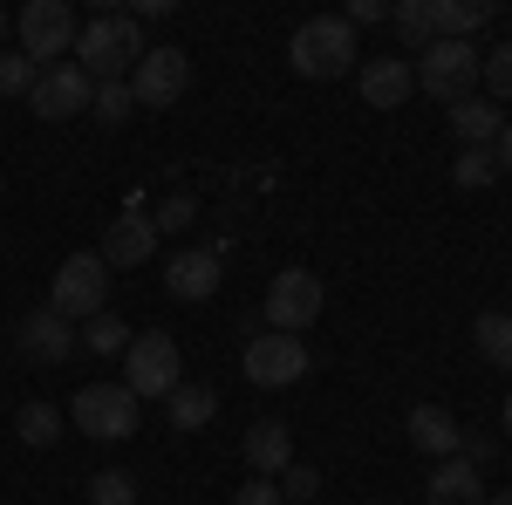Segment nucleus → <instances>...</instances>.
<instances>
[{
  "instance_id": "obj_1",
  "label": "nucleus",
  "mask_w": 512,
  "mask_h": 505,
  "mask_svg": "<svg viewBox=\"0 0 512 505\" xmlns=\"http://www.w3.org/2000/svg\"><path fill=\"white\" fill-rule=\"evenodd\" d=\"M144 28L130 21V14H96L89 28L76 35V69L89 82H130V69L144 62Z\"/></svg>"
},
{
  "instance_id": "obj_2",
  "label": "nucleus",
  "mask_w": 512,
  "mask_h": 505,
  "mask_svg": "<svg viewBox=\"0 0 512 505\" xmlns=\"http://www.w3.org/2000/svg\"><path fill=\"white\" fill-rule=\"evenodd\" d=\"M355 28L342 21V14H315V21H301L294 28V41H287V62H294V76L308 82H335L355 69Z\"/></svg>"
},
{
  "instance_id": "obj_3",
  "label": "nucleus",
  "mask_w": 512,
  "mask_h": 505,
  "mask_svg": "<svg viewBox=\"0 0 512 505\" xmlns=\"http://www.w3.org/2000/svg\"><path fill=\"white\" fill-rule=\"evenodd\" d=\"M178 383H185V355H178V342H171L164 328L130 335V349H123V389H130L137 403H164Z\"/></svg>"
},
{
  "instance_id": "obj_4",
  "label": "nucleus",
  "mask_w": 512,
  "mask_h": 505,
  "mask_svg": "<svg viewBox=\"0 0 512 505\" xmlns=\"http://www.w3.org/2000/svg\"><path fill=\"white\" fill-rule=\"evenodd\" d=\"M137 396L123 383H82L76 403H69V424L82 430V437H96V444H123V437H137Z\"/></svg>"
},
{
  "instance_id": "obj_5",
  "label": "nucleus",
  "mask_w": 512,
  "mask_h": 505,
  "mask_svg": "<svg viewBox=\"0 0 512 505\" xmlns=\"http://www.w3.org/2000/svg\"><path fill=\"white\" fill-rule=\"evenodd\" d=\"M478 62H485V48L472 41H431L410 69H417V89H431L437 103H465L478 96Z\"/></svg>"
},
{
  "instance_id": "obj_6",
  "label": "nucleus",
  "mask_w": 512,
  "mask_h": 505,
  "mask_svg": "<svg viewBox=\"0 0 512 505\" xmlns=\"http://www.w3.org/2000/svg\"><path fill=\"white\" fill-rule=\"evenodd\" d=\"M103 301H110V267H103V253H69V260L55 267V287H48L41 308H55L62 321H89V314H103Z\"/></svg>"
},
{
  "instance_id": "obj_7",
  "label": "nucleus",
  "mask_w": 512,
  "mask_h": 505,
  "mask_svg": "<svg viewBox=\"0 0 512 505\" xmlns=\"http://www.w3.org/2000/svg\"><path fill=\"white\" fill-rule=\"evenodd\" d=\"M14 28H21V55L35 69H55V55H76V35H82L69 0H28Z\"/></svg>"
},
{
  "instance_id": "obj_8",
  "label": "nucleus",
  "mask_w": 512,
  "mask_h": 505,
  "mask_svg": "<svg viewBox=\"0 0 512 505\" xmlns=\"http://www.w3.org/2000/svg\"><path fill=\"white\" fill-rule=\"evenodd\" d=\"M321 308H328L321 273H308V267H280L274 273V287H267V328H274V335H301V328H315Z\"/></svg>"
},
{
  "instance_id": "obj_9",
  "label": "nucleus",
  "mask_w": 512,
  "mask_h": 505,
  "mask_svg": "<svg viewBox=\"0 0 512 505\" xmlns=\"http://www.w3.org/2000/svg\"><path fill=\"white\" fill-rule=\"evenodd\" d=\"M185 89H192V55L171 48V41H151L144 62L130 69V96H137V110H171Z\"/></svg>"
},
{
  "instance_id": "obj_10",
  "label": "nucleus",
  "mask_w": 512,
  "mask_h": 505,
  "mask_svg": "<svg viewBox=\"0 0 512 505\" xmlns=\"http://www.w3.org/2000/svg\"><path fill=\"white\" fill-rule=\"evenodd\" d=\"M239 369H246V383H253V389H294L301 376H308V342L267 328V335H253V342H246Z\"/></svg>"
},
{
  "instance_id": "obj_11",
  "label": "nucleus",
  "mask_w": 512,
  "mask_h": 505,
  "mask_svg": "<svg viewBox=\"0 0 512 505\" xmlns=\"http://www.w3.org/2000/svg\"><path fill=\"white\" fill-rule=\"evenodd\" d=\"M89 96H96V82L82 76L76 62H55V69H41L35 89H28V110H35L41 123H69L89 110Z\"/></svg>"
},
{
  "instance_id": "obj_12",
  "label": "nucleus",
  "mask_w": 512,
  "mask_h": 505,
  "mask_svg": "<svg viewBox=\"0 0 512 505\" xmlns=\"http://www.w3.org/2000/svg\"><path fill=\"white\" fill-rule=\"evenodd\" d=\"M14 349L28 355V362H41V369H55V362H69L82 342H76V328H69L55 308H35V314L14 321Z\"/></svg>"
},
{
  "instance_id": "obj_13",
  "label": "nucleus",
  "mask_w": 512,
  "mask_h": 505,
  "mask_svg": "<svg viewBox=\"0 0 512 505\" xmlns=\"http://www.w3.org/2000/svg\"><path fill=\"white\" fill-rule=\"evenodd\" d=\"M219 280H226L219 246H192V253H171V260H164V294H171V301H212Z\"/></svg>"
},
{
  "instance_id": "obj_14",
  "label": "nucleus",
  "mask_w": 512,
  "mask_h": 505,
  "mask_svg": "<svg viewBox=\"0 0 512 505\" xmlns=\"http://www.w3.org/2000/svg\"><path fill=\"white\" fill-rule=\"evenodd\" d=\"M103 267L123 273V267H144L151 253H158V219H144V212H123V219H110V233H103Z\"/></svg>"
},
{
  "instance_id": "obj_15",
  "label": "nucleus",
  "mask_w": 512,
  "mask_h": 505,
  "mask_svg": "<svg viewBox=\"0 0 512 505\" xmlns=\"http://www.w3.org/2000/svg\"><path fill=\"white\" fill-rule=\"evenodd\" d=\"M355 82H362V103H369V110H396V103H410L417 69H410L403 55H376V62L355 69Z\"/></svg>"
},
{
  "instance_id": "obj_16",
  "label": "nucleus",
  "mask_w": 512,
  "mask_h": 505,
  "mask_svg": "<svg viewBox=\"0 0 512 505\" xmlns=\"http://www.w3.org/2000/svg\"><path fill=\"white\" fill-rule=\"evenodd\" d=\"M246 465H253V478H280V471L294 465V430L280 424V417H260V424L246 430Z\"/></svg>"
},
{
  "instance_id": "obj_17",
  "label": "nucleus",
  "mask_w": 512,
  "mask_h": 505,
  "mask_svg": "<svg viewBox=\"0 0 512 505\" xmlns=\"http://www.w3.org/2000/svg\"><path fill=\"white\" fill-rule=\"evenodd\" d=\"M424 492H431V505H485L492 499V492H485V471L465 465V458H437Z\"/></svg>"
},
{
  "instance_id": "obj_18",
  "label": "nucleus",
  "mask_w": 512,
  "mask_h": 505,
  "mask_svg": "<svg viewBox=\"0 0 512 505\" xmlns=\"http://www.w3.org/2000/svg\"><path fill=\"white\" fill-rule=\"evenodd\" d=\"M403 430H410V444H417L424 458H458V437H465V430H458V417H451L444 403H417Z\"/></svg>"
},
{
  "instance_id": "obj_19",
  "label": "nucleus",
  "mask_w": 512,
  "mask_h": 505,
  "mask_svg": "<svg viewBox=\"0 0 512 505\" xmlns=\"http://www.w3.org/2000/svg\"><path fill=\"white\" fill-rule=\"evenodd\" d=\"M212 417H219V389H205V383H178L171 396H164V424L178 430V437L205 430Z\"/></svg>"
},
{
  "instance_id": "obj_20",
  "label": "nucleus",
  "mask_w": 512,
  "mask_h": 505,
  "mask_svg": "<svg viewBox=\"0 0 512 505\" xmlns=\"http://www.w3.org/2000/svg\"><path fill=\"white\" fill-rule=\"evenodd\" d=\"M451 130H458L465 151H492L499 130H506V117L492 110V96H465V103H451Z\"/></svg>"
},
{
  "instance_id": "obj_21",
  "label": "nucleus",
  "mask_w": 512,
  "mask_h": 505,
  "mask_svg": "<svg viewBox=\"0 0 512 505\" xmlns=\"http://www.w3.org/2000/svg\"><path fill=\"white\" fill-rule=\"evenodd\" d=\"M62 430H69V417H62L55 403H21V410H14V437H21L28 451H48V444H62Z\"/></svg>"
},
{
  "instance_id": "obj_22",
  "label": "nucleus",
  "mask_w": 512,
  "mask_h": 505,
  "mask_svg": "<svg viewBox=\"0 0 512 505\" xmlns=\"http://www.w3.org/2000/svg\"><path fill=\"white\" fill-rule=\"evenodd\" d=\"M431 14H437V41H472L492 21V7H478V0H431Z\"/></svg>"
},
{
  "instance_id": "obj_23",
  "label": "nucleus",
  "mask_w": 512,
  "mask_h": 505,
  "mask_svg": "<svg viewBox=\"0 0 512 505\" xmlns=\"http://www.w3.org/2000/svg\"><path fill=\"white\" fill-rule=\"evenodd\" d=\"M390 28L410 41L417 55H424V48L437 41V14H431V0H396V7H390Z\"/></svg>"
},
{
  "instance_id": "obj_24",
  "label": "nucleus",
  "mask_w": 512,
  "mask_h": 505,
  "mask_svg": "<svg viewBox=\"0 0 512 505\" xmlns=\"http://www.w3.org/2000/svg\"><path fill=\"white\" fill-rule=\"evenodd\" d=\"M472 342H478V355H485L492 369H506V376H512V314H478Z\"/></svg>"
},
{
  "instance_id": "obj_25",
  "label": "nucleus",
  "mask_w": 512,
  "mask_h": 505,
  "mask_svg": "<svg viewBox=\"0 0 512 505\" xmlns=\"http://www.w3.org/2000/svg\"><path fill=\"white\" fill-rule=\"evenodd\" d=\"M76 342H82L89 355H123V349H130V328H123L117 314L103 308V314H89V321H82V335H76Z\"/></svg>"
},
{
  "instance_id": "obj_26",
  "label": "nucleus",
  "mask_w": 512,
  "mask_h": 505,
  "mask_svg": "<svg viewBox=\"0 0 512 505\" xmlns=\"http://www.w3.org/2000/svg\"><path fill=\"white\" fill-rule=\"evenodd\" d=\"M478 82L492 89V103H512V41H492V55L478 62Z\"/></svg>"
},
{
  "instance_id": "obj_27",
  "label": "nucleus",
  "mask_w": 512,
  "mask_h": 505,
  "mask_svg": "<svg viewBox=\"0 0 512 505\" xmlns=\"http://www.w3.org/2000/svg\"><path fill=\"white\" fill-rule=\"evenodd\" d=\"M137 110V96H130V82H96V96H89V117H103V123H123Z\"/></svg>"
},
{
  "instance_id": "obj_28",
  "label": "nucleus",
  "mask_w": 512,
  "mask_h": 505,
  "mask_svg": "<svg viewBox=\"0 0 512 505\" xmlns=\"http://www.w3.org/2000/svg\"><path fill=\"white\" fill-rule=\"evenodd\" d=\"M89 505H137V478L130 471H96L89 478Z\"/></svg>"
},
{
  "instance_id": "obj_29",
  "label": "nucleus",
  "mask_w": 512,
  "mask_h": 505,
  "mask_svg": "<svg viewBox=\"0 0 512 505\" xmlns=\"http://www.w3.org/2000/svg\"><path fill=\"white\" fill-rule=\"evenodd\" d=\"M451 178H458L465 192H478V185H492V178H499V157H492V151H458Z\"/></svg>"
},
{
  "instance_id": "obj_30",
  "label": "nucleus",
  "mask_w": 512,
  "mask_h": 505,
  "mask_svg": "<svg viewBox=\"0 0 512 505\" xmlns=\"http://www.w3.org/2000/svg\"><path fill=\"white\" fill-rule=\"evenodd\" d=\"M35 62H28V55H0V96H28V89H35Z\"/></svg>"
},
{
  "instance_id": "obj_31",
  "label": "nucleus",
  "mask_w": 512,
  "mask_h": 505,
  "mask_svg": "<svg viewBox=\"0 0 512 505\" xmlns=\"http://www.w3.org/2000/svg\"><path fill=\"white\" fill-rule=\"evenodd\" d=\"M280 492H287V505H308L321 492V471L315 465H287L280 471Z\"/></svg>"
},
{
  "instance_id": "obj_32",
  "label": "nucleus",
  "mask_w": 512,
  "mask_h": 505,
  "mask_svg": "<svg viewBox=\"0 0 512 505\" xmlns=\"http://www.w3.org/2000/svg\"><path fill=\"white\" fill-rule=\"evenodd\" d=\"M233 505H287V492H280V478H246L233 492Z\"/></svg>"
},
{
  "instance_id": "obj_33",
  "label": "nucleus",
  "mask_w": 512,
  "mask_h": 505,
  "mask_svg": "<svg viewBox=\"0 0 512 505\" xmlns=\"http://www.w3.org/2000/svg\"><path fill=\"white\" fill-rule=\"evenodd\" d=\"M192 212H198V205H192L185 192L164 198V205H158V233H178V226H192Z\"/></svg>"
},
{
  "instance_id": "obj_34",
  "label": "nucleus",
  "mask_w": 512,
  "mask_h": 505,
  "mask_svg": "<svg viewBox=\"0 0 512 505\" xmlns=\"http://www.w3.org/2000/svg\"><path fill=\"white\" fill-rule=\"evenodd\" d=\"M342 21H349V28H355V21H390V0H355Z\"/></svg>"
},
{
  "instance_id": "obj_35",
  "label": "nucleus",
  "mask_w": 512,
  "mask_h": 505,
  "mask_svg": "<svg viewBox=\"0 0 512 505\" xmlns=\"http://www.w3.org/2000/svg\"><path fill=\"white\" fill-rule=\"evenodd\" d=\"M492 157H499V171H512V123L499 130V144H492Z\"/></svg>"
},
{
  "instance_id": "obj_36",
  "label": "nucleus",
  "mask_w": 512,
  "mask_h": 505,
  "mask_svg": "<svg viewBox=\"0 0 512 505\" xmlns=\"http://www.w3.org/2000/svg\"><path fill=\"white\" fill-rule=\"evenodd\" d=\"M485 505H512V492H499V499H485Z\"/></svg>"
},
{
  "instance_id": "obj_37",
  "label": "nucleus",
  "mask_w": 512,
  "mask_h": 505,
  "mask_svg": "<svg viewBox=\"0 0 512 505\" xmlns=\"http://www.w3.org/2000/svg\"><path fill=\"white\" fill-rule=\"evenodd\" d=\"M506 437H512V396H506Z\"/></svg>"
},
{
  "instance_id": "obj_38",
  "label": "nucleus",
  "mask_w": 512,
  "mask_h": 505,
  "mask_svg": "<svg viewBox=\"0 0 512 505\" xmlns=\"http://www.w3.org/2000/svg\"><path fill=\"white\" fill-rule=\"evenodd\" d=\"M0 35H7V14H0Z\"/></svg>"
}]
</instances>
